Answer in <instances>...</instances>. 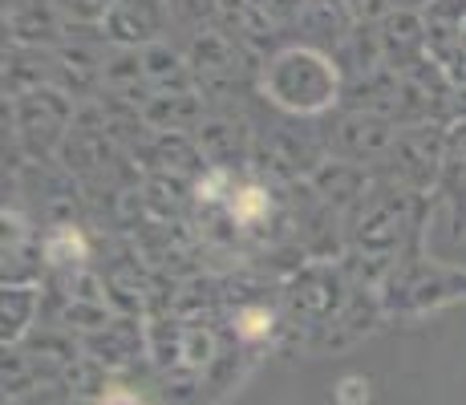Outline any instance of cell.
<instances>
[{
    "mask_svg": "<svg viewBox=\"0 0 466 405\" xmlns=\"http://www.w3.org/2000/svg\"><path fill=\"white\" fill-rule=\"evenodd\" d=\"M37 304H41L37 284H5V300H0V320H5L0 337H5V349L8 345L16 349L25 340V332L37 320Z\"/></svg>",
    "mask_w": 466,
    "mask_h": 405,
    "instance_id": "cell-16",
    "label": "cell"
},
{
    "mask_svg": "<svg viewBox=\"0 0 466 405\" xmlns=\"http://www.w3.org/2000/svg\"><path fill=\"white\" fill-rule=\"evenodd\" d=\"M345 280L333 264H309L292 276L284 304H289L292 317H300L309 329H325L329 320L345 309Z\"/></svg>",
    "mask_w": 466,
    "mask_h": 405,
    "instance_id": "cell-6",
    "label": "cell"
},
{
    "mask_svg": "<svg viewBox=\"0 0 466 405\" xmlns=\"http://www.w3.org/2000/svg\"><path fill=\"white\" fill-rule=\"evenodd\" d=\"M442 162H446V126L442 122H426V126H401L398 142L381 162V178L406 187L414 195L438 191L442 178Z\"/></svg>",
    "mask_w": 466,
    "mask_h": 405,
    "instance_id": "cell-4",
    "label": "cell"
},
{
    "mask_svg": "<svg viewBox=\"0 0 466 405\" xmlns=\"http://www.w3.org/2000/svg\"><path fill=\"white\" fill-rule=\"evenodd\" d=\"M94 405H150V401L138 390H130V385H106L94 398Z\"/></svg>",
    "mask_w": 466,
    "mask_h": 405,
    "instance_id": "cell-21",
    "label": "cell"
},
{
    "mask_svg": "<svg viewBox=\"0 0 466 405\" xmlns=\"http://www.w3.org/2000/svg\"><path fill=\"white\" fill-rule=\"evenodd\" d=\"M57 61L53 49H33V45H8L5 53V94L8 97H25L33 89L53 86Z\"/></svg>",
    "mask_w": 466,
    "mask_h": 405,
    "instance_id": "cell-11",
    "label": "cell"
},
{
    "mask_svg": "<svg viewBox=\"0 0 466 405\" xmlns=\"http://www.w3.org/2000/svg\"><path fill=\"white\" fill-rule=\"evenodd\" d=\"M170 5L167 0H114L110 16L102 21V37L114 49H147L167 41Z\"/></svg>",
    "mask_w": 466,
    "mask_h": 405,
    "instance_id": "cell-7",
    "label": "cell"
},
{
    "mask_svg": "<svg viewBox=\"0 0 466 405\" xmlns=\"http://www.w3.org/2000/svg\"><path fill=\"white\" fill-rule=\"evenodd\" d=\"M86 349L94 353L97 365L118 369V365H127L138 357V329H134V320H110L106 329L89 332Z\"/></svg>",
    "mask_w": 466,
    "mask_h": 405,
    "instance_id": "cell-17",
    "label": "cell"
},
{
    "mask_svg": "<svg viewBox=\"0 0 466 405\" xmlns=\"http://www.w3.org/2000/svg\"><path fill=\"white\" fill-rule=\"evenodd\" d=\"M422 219H426V199L406 187L378 178L370 191L361 195V203L349 211V248L353 256H370L381 259L385 268H393L401 243L414 248L422 236Z\"/></svg>",
    "mask_w": 466,
    "mask_h": 405,
    "instance_id": "cell-2",
    "label": "cell"
},
{
    "mask_svg": "<svg viewBox=\"0 0 466 405\" xmlns=\"http://www.w3.org/2000/svg\"><path fill=\"white\" fill-rule=\"evenodd\" d=\"M256 94L280 114H292V118H320L345 94V69L333 53L292 41L259 61Z\"/></svg>",
    "mask_w": 466,
    "mask_h": 405,
    "instance_id": "cell-1",
    "label": "cell"
},
{
    "mask_svg": "<svg viewBox=\"0 0 466 405\" xmlns=\"http://www.w3.org/2000/svg\"><path fill=\"white\" fill-rule=\"evenodd\" d=\"M272 207H276L272 191H268L264 183H256V178H239L228 207H223V215H228V223L236 231H259L268 219H272Z\"/></svg>",
    "mask_w": 466,
    "mask_h": 405,
    "instance_id": "cell-15",
    "label": "cell"
},
{
    "mask_svg": "<svg viewBox=\"0 0 466 405\" xmlns=\"http://www.w3.org/2000/svg\"><path fill=\"white\" fill-rule=\"evenodd\" d=\"M41 256H45V268H53V272H61V276L86 272L89 239L77 223H53L41 236Z\"/></svg>",
    "mask_w": 466,
    "mask_h": 405,
    "instance_id": "cell-14",
    "label": "cell"
},
{
    "mask_svg": "<svg viewBox=\"0 0 466 405\" xmlns=\"http://www.w3.org/2000/svg\"><path fill=\"white\" fill-rule=\"evenodd\" d=\"M422 29H426V53L438 69L451 77L454 61H459V45L466 29V0H430L422 8Z\"/></svg>",
    "mask_w": 466,
    "mask_h": 405,
    "instance_id": "cell-9",
    "label": "cell"
},
{
    "mask_svg": "<svg viewBox=\"0 0 466 405\" xmlns=\"http://www.w3.org/2000/svg\"><path fill=\"white\" fill-rule=\"evenodd\" d=\"M231 329H236V340L244 345H256V340H268L276 332V309L268 304H239L236 317H231Z\"/></svg>",
    "mask_w": 466,
    "mask_h": 405,
    "instance_id": "cell-18",
    "label": "cell"
},
{
    "mask_svg": "<svg viewBox=\"0 0 466 405\" xmlns=\"http://www.w3.org/2000/svg\"><path fill=\"white\" fill-rule=\"evenodd\" d=\"M5 29L13 45H33V49H57L61 25L53 0H5Z\"/></svg>",
    "mask_w": 466,
    "mask_h": 405,
    "instance_id": "cell-10",
    "label": "cell"
},
{
    "mask_svg": "<svg viewBox=\"0 0 466 405\" xmlns=\"http://www.w3.org/2000/svg\"><path fill=\"white\" fill-rule=\"evenodd\" d=\"M74 122H77L74 97L61 94L57 86H45L25 97H13V142L21 150H29L33 158H45L66 147Z\"/></svg>",
    "mask_w": 466,
    "mask_h": 405,
    "instance_id": "cell-3",
    "label": "cell"
},
{
    "mask_svg": "<svg viewBox=\"0 0 466 405\" xmlns=\"http://www.w3.org/2000/svg\"><path fill=\"white\" fill-rule=\"evenodd\" d=\"M373 37H378L381 66L393 69V74H406V69L422 66V61L430 57L422 13H390L385 21L373 25Z\"/></svg>",
    "mask_w": 466,
    "mask_h": 405,
    "instance_id": "cell-8",
    "label": "cell"
},
{
    "mask_svg": "<svg viewBox=\"0 0 466 405\" xmlns=\"http://www.w3.org/2000/svg\"><path fill=\"white\" fill-rule=\"evenodd\" d=\"M142 118L163 134H195L208 114H203V102L195 97V89H178V94L147 97V102H142Z\"/></svg>",
    "mask_w": 466,
    "mask_h": 405,
    "instance_id": "cell-12",
    "label": "cell"
},
{
    "mask_svg": "<svg viewBox=\"0 0 466 405\" xmlns=\"http://www.w3.org/2000/svg\"><path fill=\"white\" fill-rule=\"evenodd\" d=\"M451 81L454 86H466V29H462V45H459V61L451 69Z\"/></svg>",
    "mask_w": 466,
    "mask_h": 405,
    "instance_id": "cell-22",
    "label": "cell"
},
{
    "mask_svg": "<svg viewBox=\"0 0 466 405\" xmlns=\"http://www.w3.org/2000/svg\"><path fill=\"white\" fill-rule=\"evenodd\" d=\"M401 126H393L381 114L370 110H349L340 114L329 130V155L337 162H353V167H370V162H385V155L393 150Z\"/></svg>",
    "mask_w": 466,
    "mask_h": 405,
    "instance_id": "cell-5",
    "label": "cell"
},
{
    "mask_svg": "<svg viewBox=\"0 0 466 405\" xmlns=\"http://www.w3.org/2000/svg\"><path fill=\"white\" fill-rule=\"evenodd\" d=\"M426 5H430V0H390L393 13H422Z\"/></svg>",
    "mask_w": 466,
    "mask_h": 405,
    "instance_id": "cell-23",
    "label": "cell"
},
{
    "mask_svg": "<svg viewBox=\"0 0 466 405\" xmlns=\"http://www.w3.org/2000/svg\"><path fill=\"white\" fill-rule=\"evenodd\" d=\"M170 5V29L175 33H199L215 25L223 0H167Z\"/></svg>",
    "mask_w": 466,
    "mask_h": 405,
    "instance_id": "cell-19",
    "label": "cell"
},
{
    "mask_svg": "<svg viewBox=\"0 0 466 405\" xmlns=\"http://www.w3.org/2000/svg\"><path fill=\"white\" fill-rule=\"evenodd\" d=\"M53 8L66 29H102L114 0H53Z\"/></svg>",
    "mask_w": 466,
    "mask_h": 405,
    "instance_id": "cell-20",
    "label": "cell"
},
{
    "mask_svg": "<svg viewBox=\"0 0 466 405\" xmlns=\"http://www.w3.org/2000/svg\"><path fill=\"white\" fill-rule=\"evenodd\" d=\"M434 195H442L454 207V236H462L466 231V118L446 130V162H442V178H438Z\"/></svg>",
    "mask_w": 466,
    "mask_h": 405,
    "instance_id": "cell-13",
    "label": "cell"
},
{
    "mask_svg": "<svg viewBox=\"0 0 466 405\" xmlns=\"http://www.w3.org/2000/svg\"><path fill=\"white\" fill-rule=\"evenodd\" d=\"M13 405H49L45 398H13Z\"/></svg>",
    "mask_w": 466,
    "mask_h": 405,
    "instance_id": "cell-24",
    "label": "cell"
}]
</instances>
